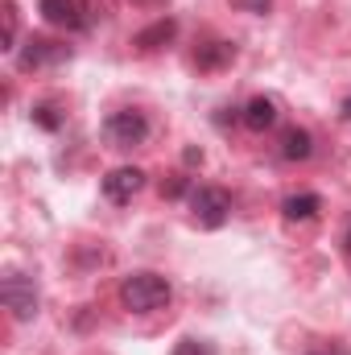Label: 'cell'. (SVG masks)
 I'll use <instances>...</instances> for the list:
<instances>
[{
  "label": "cell",
  "instance_id": "cell-9",
  "mask_svg": "<svg viewBox=\"0 0 351 355\" xmlns=\"http://www.w3.org/2000/svg\"><path fill=\"white\" fill-rule=\"evenodd\" d=\"M232 62H236V46L232 42H203L194 50V67L198 71H223Z\"/></svg>",
  "mask_w": 351,
  "mask_h": 355
},
{
  "label": "cell",
  "instance_id": "cell-17",
  "mask_svg": "<svg viewBox=\"0 0 351 355\" xmlns=\"http://www.w3.org/2000/svg\"><path fill=\"white\" fill-rule=\"evenodd\" d=\"M236 4H240L244 12H257V17H264V12L273 8V0H236Z\"/></svg>",
  "mask_w": 351,
  "mask_h": 355
},
{
  "label": "cell",
  "instance_id": "cell-8",
  "mask_svg": "<svg viewBox=\"0 0 351 355\" xmlns=\"http://www.w3.org/2000/svg\"><path fill=\"white\" fill-rule=\"evenodd\" d=\"M178 33V21L174 17H157L149 29H141L137 37H132V46L141 50V54H153V50H162V46H170Z\"/></svg>",
  "mask_w": 351,
  "mask_h": 355
},
{
  "label": "cell",
  "instance_id": "cell-2",
  "mask_svg": "<svg viewBox=\"0 0 351 355\" xmlns=\"http://www.w3.org/2000/svg\"><path fill=\"white\" fill-rule=\"evenodd\" d=\"M103 141L112 145V149H137V145H145L149 141V120H145V112H137V107H120V112H112L108 120H103Z\"/></svg>",
  "mask_w": 351,
  "mask_h": 355
},
{
  "label": "cell",
  "instance_id": "cell-19",
  "mask_svg": "<svg viewBox=\"0 0 351 355\" xmlns=\"http://www.w3.org/2000/svg\"><path fill=\"white\" fill-rule=\"evenodd\" d=\"M339 116H343V120H348V124H351V95H348V99H343V103H339Z\"/></svg>",
  "mask_w": 351,
  "mask_h": 355
},
{
  "label": "cell",
  "instance_id": "cell-3",
  "mask_svg": "<svg viewBox=\"0 0 351 355\" xmlns=\"http://www.w3.org/2000/svg\"><path fill=\"white\" fill-rule=\"evenodd\" d=\"M0 302L17 322L37 318V285H33V277H25L21 268H8L0 277Z\"/></svg>",
  "mask_w": 351,
  "mask_h": 355
},
{
  "label": "cell",
  "instance_id": "cell-6",
  "mask_svg": "<svg viewBox=\"0 0 351 355\" xmlns=\"http://www.w3.org/2000/svg\"><path fill=\"white\" fill-rule=\"evenodd\" d=\"M67 58H71V46L33 33V37L25 42V50L17 54V67H21V71H42V67H62Z\"/></svg>",
  "mask_w": 351,
  "mask_h": 355
},
{
  "label": "cell",
  "instance_id": "cell-16",
  "mask_svg": "<svg viewBox=\"0 0 351 355\" xmlns=\"http://www.w3.org/2000/svg\"><path fill=\"white\" fill-rule=\"evenodd\" d=\"M174 355H215V352H211V343H203V339H178Z\"/></svg>",
  "mask_w": 351,
  "mask_h": 355
},
{
  "label": "cell",
  "instance_id": "cell-15",
  "mask_svg": "<svg viewBox=\"0 0 351 355\" xmlns=\"http://www.w3.org/2000/svg\"><path fill=\"white\" fill-rule=\"evenodd\" d=\"M190 190V178L186 174H170L166 182H162V198H182Z\"/></svg>",
  "mask_w": 351,
  "mask_h": 355
},
{
  "label": "cell",
  "instance_id": "cell-10",
  "mask_svg": "<svg viewBox=\"0 0 351 355\" xmlns=\"http://www.w3.org/2000/svg\"><path fill=\"white\" fill-rule=\"evenodd\" d=\"M277 153H281L285 162H306V157L314 153V137H310L306 128L289 124V128L281 132V141H277Z\"/></svg>",
  "mask_w": 351,
  "mask_h": 355
},
{
  "label": "cell",
  "instance_id": "cell-21",
  "mask_svg": "<svg viewBox=\"0 0 351 355\" xmlns=\"http://www.w3.org/2000/svg\"><path fill=\"white\" fill-rule=\"evenodd\" d=\"M348 257H351V232H348Z\"/></svg>",
  "mask_w": 351,
  "mask_h": 355
},
{
  "label": "cell",
  "instance_id": "cell-1",
  "mask_svg": "<svg viewBox=\"0 0 351 355\" xmlns=\"http://www.w3.org/2000/svg\"><path fill=\"white\" fill-rule=\"evenodd\" d=\"M170 281L166 277H157V272H128L124 281H120V302H124V310H132V314H153V310H162L166 302H170Z\"/></svg>",
  "mask_w": 351,
  "mask_h": 355
},
{
  "label": "cell",
  "instance_id": "cell-20",
  "mask_svg": "<svg viewBox=\"0 0 351 355\" xmlns=\"http://www.w3.org/2000/svg\"><path fill=\"white\" fill-rule=\"evenodd\" d=\"M310 355H348V352H310Z\"/></svg>",
  "mask_w": 351,
  "mask_h": 355
},
{
  "label": "cell",
  "instance_id": "cell-14",
  "mask_svg": "<svg viewBox=\"0 0 351 355\" xmlns=\"http://www.w3.org/2000/svg\"><path fill=\"white\" fill-rule=\"evenodd\" d=\"M0 50L4 54L17 50V4L12 0H4V42H0Z\"/></svg>",
  "mask_w": 351,
  "mask_h": 355
},
{
  "label": "cell",
  "instance_id": "cell-7",
  "mask_svg": "<svg viewBox=\"0 0 351 355\" xmlns=\"http://www.w3.org/2000/svg\"><path fill=\"white\" fill-rule=\"evenodd\" d=\"M145 182H149L145 170H137V166H120V170L103 174V198L116 202V207H124V202H132V198L145 190Z\"/></svg>",
  "mask_w": 351,
  "mask_h": 355
},
{
  "label": "cell",
  "instance_id": "cell-5",
  "mask_svg": "<svg viewBox=\"0 0 351 355\" xmlns=\"http://www.w3.org/2000/svg\"><path fill=\"white\" fill-rule=\"evenodd\" d=\"M37 12H42V21L54 25V29H71V33L91 29L87 0H37Z\"/></svg>",
  "mask_w": 351,
  "mask_h": 355
},
{
  "label": "cell",
  "instance_id": "cell-18",
  "mask_svg": "<svg viewBox=\"0 0 351 355\" xmlns=\"http://www.w3.org/2000/svg\"><path fill=\"white\" fill-rule=\"evenodd\" d=\"M182 162H186V166H203V149H194V145H190V149L182 153Z\"/></svg>",
  "mask_w": 351,
  "mask_h": 355
},
{
  "label": "cell",
  "instance_id": "cell-4",
  "mask_svg": "<svg viewBox=\"0 0 351 355\" xmlns=\"http://www.w3.org/2000/svg\"><path fill=\"white\" fill-rule=\"evenodd\" d=\"M190 219L198 227H207V232L223 227L232 219V194L223 186H198V190H190Z\"/></svg>",
  "mask_w": 351,
  "mask_h": 355
},
{
  "label": "cell",
  "instance_id": "cell-13",
  "mask_svg": "<svg viewBox=\"0 0 351 355\" xmlns=\"http://www.w3.org/2000/svg\"><path fill=\"white\" fill-rule=\"evenodd\" d=\"M29 120H33L37 128H46V132H58V128L67 124V116H62V112H58L54 103H37V107L29 112Z\"/></svg>",
  "mask_w": 351,
  "mask_h": 355
},
{
  "label": "cell",
  "instance_id": "cell-12",
  "mask_svg": "<svg viewBox=\"0 0 351 355\" xmlns=\"http://www.w3.org/2000/svg\"><path fill=\"white\" fill-rule=\"evenodd\" d=\"M240 120H244L252 132H264V128H273V124H277V103H273L268 95H252V99L244 103Z\"/></svg>",
  "mask_w": 351,
  "mask_h": 355
},
{
  "label": "cell",
  "instance_id": "cell-11",
  "mask_svg": "<svg viewBox=\"0 0 351 355\" xmlns=\"http://www.w3.org/2000/svg\"><path fill=\"white\" fill-rule=\"evenodd\" d=\"M318 211H323V198H318V194H310V190L289 194V198L281 202L285 223H310V219H318Z\"/></svg>",
  "mask_w": 351,
  "mask_h": 355
}]
</instances>
